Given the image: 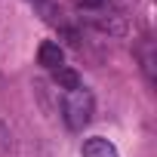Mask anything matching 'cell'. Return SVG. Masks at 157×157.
<instances>
[{"instance_id":"5","label":"cell","mask_w":157,"mask_h":157,"mask_svg":"<svg viewBox=\"0 0 157 157\" xmlns=\"http://www.w3.org/2000/svg\"><path fill=\"white\" fill-rule=\"evenodd\" d=\"M13 148V136H10V126L3 123V120H0V154H6Z\"/></svg>"},{"instance_id":"1","label":"cell","mask_w":157,"mask_h":157,"mask_svg":"<svg viewBox=\"0 0 157 157\" xmlns=\"http://www.w3.org/2000/svg\"><path fill=\"white\" fill-rule=\"evenodd\" d=\"M96 114V96L86 90V86H77V90H68L65 99H62V117L68 123V129L80 132Z\"/></svg>"},{"instance_id":"2","label":"cell","mask_w":157,"mask_h":157,"mask_svg":"<svg viewBox=\"0 0 157 157\" xmlns=\"http://www.w3.org/2000/svg\"><path fill=\"white\" fill-rule=\"evenodd\" d=\"M37 62H40L43 68H49V71H59V68L65 65V49H62L59 43L46 40V43H40V49H37Z\"/></svg>"},{"instance_id":"6","label":"cell","mask_w":157,"mask_h":157,"mask_svg":"<svg viewBox=\"0 0 157 157\" xmlns=\"http://www.w3.org/2000/svg\"><path fill=\"white\" fill-rule=\"evenodd\" d=\"M108 0H80V6L83 10H99V6H105Z\"/></svg>"},{"instance_id":"4","label":"cell","mask_w":157,"mask_h":157,"mask_svg":"<svg viewBox=\"0 0 157 157\" xmlns=\"http://www.w3.org/2000/svg\"><path fill=\"white\" fill-rule=\"evenodd\" d=\"M56 83H59L65 93H68V90H77V86H83L80 77H77V71H71V68H65V65L56 71Z\"/></svg>"},{"instance_id":"3","label":"cell","mask_w":157,"mask_h":157,"mask_svg":"<svg viewBox=\"0 0 157 157\" xmlns=\"http://www.w3.org/2000/svg\"><path fill=\"white\" fill-rule=\"evenodd\" d=\"M80 154H83V157H120V154H117V145L108 142V139H102V136L86 139L83 148H80Z\"/></svg>"}]
</instances>
